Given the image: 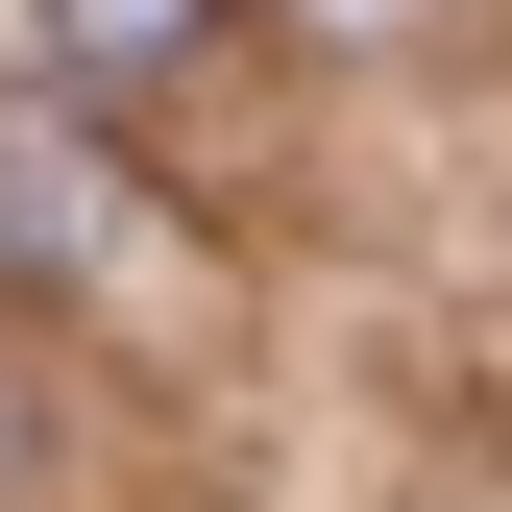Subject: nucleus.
<instances>
[{
    "mask_svg": "<svg viewBox=\"0 0 512 512\" xmlns=\"http://www.w3.org/2000/svg\"><path fill=\"white\" fill-rule=\"evenodd\" d=\"M293 25H342V49H391V25H415V0H293Z\"/></svg>",
    "mask_w": 512,
    "mask_h": 512,
    "instance_id": "nucleus-3",
    "label": "nucleus"
},
{
    "mask_svg": "<svg viewBox=\"0 0 512 512\" xmlns=\"http://www.w3.org/2000/svg\"><path fill=\"white\" fill-rule=\"evenodd\" d=\"M0 220H25V269H147V244H171V220H147V196H122V171L74 147V122H25V171H0Z\"/></svg>",
    "mask_w": 512,
    "mask_h": 512,
    "instance_id": "nucleus-1",
    "label": "nucleus"
},
{
    "mask_svg": "<svg viewBox=\"0 0 512 512\" xmlns=\"http://www.w3.org/2000/svg\"><path fill=\"white\" fill-rule=\"evenodd\" d=\"M171 25H196V0H49V49H74V74H147Z\"/></svg>",
    "mask_w": 512,
    "mask_h": 512,
    "instance_id": "nucleus-2",
    "label": "nucleus"
}]
</instances>
